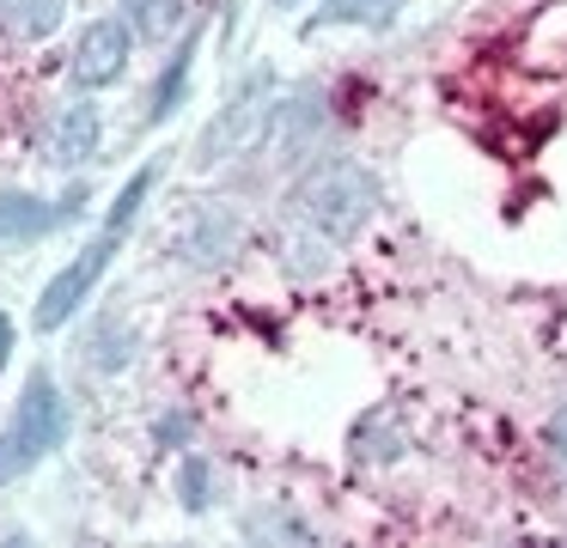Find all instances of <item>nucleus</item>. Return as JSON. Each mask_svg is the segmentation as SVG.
Segmentation results:
<instances>
[{
  "instance_id": "1",
  "label": "nucleus",
  "mask_w": 567,
  "mask_h": 548,
  "mask_svg": "<svg viewBox=\"0 0 567 548\" xmlns=\"http://www.w3.org/2000/svg\"><path fill=\"white\" fill-rule=\"evenodd\" d=\"M159 183V165H147V170H135V177L123 183V195L111 201V219H104V231L86 244V250L74 256V262L62 268V275L43 287V299H38V329H62L68 317L86 304V292L104 280V268H111V256L123 250V238H128V226H135V214H141V201H147V189Z\"/></svg>"
},
{
  "instance_id": "2",
  "label": "nucleus",
  "mask_w": 567,
  "mask_h": 548,
  "mask_svg": "<svg viewBox=\"0 0 567 548\" xmlns=\"http://www.w3.org/2000/svg\"><path fill=\"white\" fill-rule=\"evenodd\" d=\"M372 207H379V189H372V177L360 165H323L293 189V214L323 244H348L372 219Z\"/></svg>"
},
{
  "instance_id": "3",
  "label": "nucleus",
  "mask_w": 567,
  "mask_h": 548,
  "mask_svg": "<svg viewBox=\"0 0 567 548\" xmlns=\"http://www.w3.org/2000/svg\"><path fill=\"white\" fill-rule=\"evenodd\" d=\"M68 438V402L55 390L50 372H38L13 402V421L0 433V482H19L25 469H38L50 451H62Z\"/></svg>"
},
{
  "instance_id": "4",
  "label": "nucleus",
  "mask_w": 567,
  "mask_h": 548,
  "mask_svg": "<svg viewBox=\"0 0 567 548\" xmlns=\"http://www.w3.org/2000/svg\"><path fill=\"white\" fill-rule=\"evenodd\" d=\"M128 43H135V24L92 19L86 31H80V49H74V80L86 85V92L116 85V80H123V68H128Z\"/></svg>"
},
{
  "instance_id": "5",
  "label": "nucleus",
  "mask_w": 567,
  "mask_h": 548,
  "mask_svg": "<svg viewBox=\"0 0 567 548\" xmlns=\"http://www.w3.org/2000/svg\"><path fill=\"white\" fill-rule=\"evenodd\" d=\"M99 134H104V122L92 104H62L50 116V128H43V158L50 165H86L99 153Z\"/></svg>"
},
{
  "instance_id": "6",
  "label": "nucleus",
  "mask_w": 567,
  "mask_h": 548,
  "mask_svg": "<svg viewBox=\"0 0 567 548\" xmlns=\"http://www.w3.org/2000/svg\"><path fill=\"white\" fill-rule=\"evenodd\" d=\"M86 195H62V201H38V195H0V244H19V238H43V231L68 226L80 214Z\"/></svg>"
},
{
  "instance_id": "7",
  "label": "nucleus",
  "mask_w": 567,
  "mask_h": 548,
  "mask_svg": "<svg viewBox=\"0 0 567 548\" xmlns=\"http://www.w3.org/2000/svg\"><path fill=\"white\" fill-rule=\"evenodd\" d=\"M262 116H269V110H262V80H257V85H250V97H233V104H226V116L208 128V141H202V158H226L233 146L257 141Z\"/></svg>"
},
{
  "instance_id": "8",
  "label": "nucleus",
  "mask_w": 567,
  "mask_h": 548,
  "mask_svg": "<svg viewBox=\"0 0 567 548\" xmlns=\"http://www.w3.org/2000/svg\"><path fill=\"white\" fill-rule=\"evenodd\" d=\"M189 61H196V37H184L177 43V55L165 61V73H159V85H153V97H147V122H165L177 104H184V80H189Z\"/></svg>"
},
{
  "instance_id": "9",
  "label": "nucleus",
  "mask_w": 567,
  "mask_h": 548,
  "mask_svg": "<svg viewBox=\"0 0 567 548\" xmlns=\"http://www.w3.org/2000/svg\"><path fill=\"white\" fill-rule=\"evenodd\" d=\"M68 0H0V24L13 37H50L62 24Z\"/></svg>"
},
{
  "instance_id": "10",
  "label": "nucleus",
  "mask_w": 567,
  "mask_h": 548,
  "mask_svg": "<svg viewBox=\"0 0 567 548\" xmlns=\"http://www.w3.org/2000/svg\"><path fill=\"white\" fill-rule=\"evenodd\" d=\"M123 12L135 24V37H147V43H159L184 24V0H123Z\"/></svg>"
},
{
  "instance_id": "11",
  "label": "nucleus",
  "mask_w": 567,
  "mask_h": 548,
  "mask_svg": "<svg viewBox=\"0 0 567 548\" xmlns=\"http://www.w3.org/2000/svg\"><path fill=\"white\" fill-rule=\"evenodd\" d=\"M184 506L189 511L208 506V469H202V463H184Z\"/></svg>"
},
{
  "instance_id": "12",
  "label": "nucleus",
  "mask_w": 567,
  "mask_h": 548,
  "mask_svg": "<svg viewBox=\"0 0 567 548\" xmlns=\"http://www.w3.org/2000/svg\"><path fill=\"white\" fill-rule=\"evenodd\" d=\"M549 445H555V457H561V469H567V409L549 421Z\"/></svg>"
},
{
  "instance_id": "13",
  "label": "nucleus",
  "mask_w": 567,
  "mask_h": 548,
  "mask_svg": "<svg viewBox=\"0 0 567 548\" xmlns=\"http://www.w3.org/2000/svg\"><path fill=\"white\" fill-rule=\"evenodd\" d=\"M7 353H13V317L0 311V365H7Z\"/></svg>"
}]
</instances>
